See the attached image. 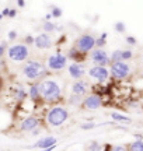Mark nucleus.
<instances>
[{
    "label": "nucleus",
    "instance_id": "8",
    "mask_svg": "<svg viewBox=\"0 0 143 151\" xmlns=\"http://www.w3.org/2000/svg\"><path fill=\"white\" fill-rule=\"evenodd\" d=\"M90 59L93 60V63H95V66L105 67L107 65H110V58L104 49H94L90 55Z\"/></svg>",
    "mask_w": 143,
    "mask_h": 151
},
{
    "label": "nucleus",
    "instance_id": "12",
    "mask_svg": "<svg viewBox=\"0 0 143 151\" xmlns=\"http://www.w3.org/2000/svg\"><path fill=\"white\" fill-rule=\"evenodd\" d=\"M56 141L58 140H56L55 137L48 136V137H44V139L38 140L35 144H32V146L30 147V148H41V150H46V148H51V147H55Z\"/></svg>",
    "mask_w": 143,
    "mask_h": 151
},
{
    "label": "nucleus",
    "instance_id": "31",
    "mask_svg": "<svg viewBox=\"0 0 143 151\" xmlns=\"http://www.w3.org/2000/svg\"><path fill=\"white\" fill-rule=\"evenodd\" d=\"M34 42H35V38L34 37H31V35L25 37V45H32Z\"/></svg>",
    "mask_w": 143,
    "mask_h": 151
},
{
    "label": "nucleus",
    "instance_id": "17",
    "mask_svg": "<svg viewBox=\"0 0 143 151\" xmlns=\"http://www.w3.org/2000/svg\"><path fill=\"white\" fill-rule=\"evenodd\" d=\"M28 95H30V98H31L32 101H37L38 98H41V95H39V90H38V84H32V86L30 87Z\"/></svg>",
    "mask_w": 143,
    "mask_h": 151
},
{
    "label": "nucleus",
    "instance_id": "18",
    "mask_svg": "<svg viewBox=\"0 0 143 151\" xmlns=\"http://www.w3.org/2000/svg\"><path fill=\"white\" fill-rule=\"evenodd\" d=\"M14 97H16V99H18V101L25 99V97H27V91L24 90V87L20 86L18 88H16V91H14Z\"/></svg>",
    "mask_w": 143,
    "mask_h": 151
},
{
    "label": "nucleus",
    "instance_id": "39",
    "mask_svg": "<svg viewBox=\"0 0 143 151\" xmlns=\"http://www.w3.org/2000/svg\"><path fill=\"white\" fill-rule=\"evenodd\" d=\"M53 148H55V147H51V148H46V150H41V151H52Z\"/></svg>",
    "mask_w": 143,
    "mask_h": 151
},
{
    "label": "nucleus",
    "instance_id": "16",
    "mask_svg": "<svg viewBox=\"0 0 143 151\" xmlns=\"http://www.w3.org/2000/svg\"><path fill=\"white\" fill-rule=\"evenodd\" d=\"M111 118L114 119L115 122H118V123H131L132 122V119L129 118V116H125V115L118 113V112H112L111 113Z\"/></svg>",
    "mask_w": 143,
    "mask_h": 151
},
{
    "label": "nucleus",
    "instance_id": "38",
    "mask_svg": "<svg viewBox=\"0 0 143 151\" xmlns=\"http://www.w3.org/2000/svg\"><path fill=\"white\" fill-rule=\"evenodd\" d=\"M32 134H34V136H37V134H39V130H34V132H32Z\"/></svg>",
    "mask_w": 143,
    "mask_h": 151
},
{
    "label": "nucleus",
    "instance_id": "15",
    "mask_svg": "<svg viewBox=\"0 0 143 151\" xmlns=\"http://www.w3.org/2000/svg\"><path fill=\"white\" fill-rule=\"evenodd\" d=\"M87 90H88V84L86 81H82V80H77L74 81V84L72 86V92L74 94V95H86L87 94Z\"/></svg>",
    "mask_w": 143,
    "mask_h": 151
},
{
    "label": "nucleus",
    "instance_id": "27",
    "mask_svg": "<svg viewBox=\"0 0 143 151\" xmlns=\"http://www.w3.org/2000/svg\"><path fill=\"white\" fill-rule=\"evenodd\" d=\"M132 58H133V52H132V50H122V62L131 60Z\"/></svg>",
    "mask_w": 143,
    "mask_h": 151
},
{
    "label": "nucleus",
    "instance_id": "30",
    "mask_svg": "<svg viewBox=\"0 0 143 151\" xmlns=\"http://www.w3.org/2000/svg\"><path fill=\"white\" fill-rule=\"evenodd\" d=\"M126 43H128V45H136V43H138V41H136V38H135V37H132V35H131V37H126Z\"/></svg>",
    "mask_w": 143,
    "mask_h": 151
},
{
    "label": "nucleus",
    "instance_id": "13",
    "mask_svg": "<svg viewBox=\"0 0 143 151\" xmlns=\"http://www.w3.org/2000/svg\"><path fill=\"white\" fill-rule=\"evenodd\" d=\"M34 45L38 49H49L52 46V39L48 34H39L38 37H35Z\"/></svg>",
    "mask_w": 143,
    "mask_h": 151
},
{
    "label": "nucleus",
    "instance_id": "14",
    "mask_svg": "<svg viewBox=\"0 0 143 151\" xmlns=\"http://www.w3.org/2000/svg\"><path fill=\"white\" fill-rule=\"evenodd\" d=\"M69 74H70L72 78H76L77 81L86 74V69H84V66L82 63H72L69 66Z\"/></svg>",
    "mask_w": 143,
    "mask_h": 151
},
{
    "label": "nucleus",
    "instance_id": "19",
    "mask_svg": "<svg viewBox=\"0 0 143 151\" xmlns=\"http://www.w3.org/2000/svg\"><path fill=\"white\" fill-rule=\"evenodd\" d=\"M110 62L111 63H118L122 62V50H114L110 56Z\"/></svg>",
    "mask_w": 143,
    "mask_h": 151
},
{
    "label": "nucleus",
    "instance_id": "2",
    "mask_svg": "<svg viewBox=\"0 0 143 151\" xmlns=\"http://www.w3.org/2000/svg\"><path fill=\"white\" fill-rule=\"evenodd\" d=\"M67 119H69V112L63 106H53L46 113V122L49 126H53V127L63 124Z\"/></svg>",
    "mask_w": 143,
    "mask_h": 151
},
{
    "label": "nucleus",
    "instance_id": "29",
    "mask_svg": "<svg viewBox=\"0 0 143 151\" xmlns=\"http://www.w3.org/2000/svg\"><path fill=\"white\" fill-rule=\"evenodd\" d=\"M110 151H128L124 146H111Z\"/></svg>",
    "mask_w": 143,
    "mask_h": 151
},
{
    "label": "nucleus",
    "instance_id": "28",
    "mask_svg": "<svg viewBox=\"0 0 143 151\" xmlns=\"http://www.w3.org/2000/svg\"><path fill=\"white\" fill-rule=\"evenodd\" d=\"M95 126H97L95 123H83L80 127H82L83 130H90V129H94Z\"/></svg>",
    "mask_w": 143,
    "mask_h": 151
},
{
    "label": "nucleus",
    "instance_id": "23",
    "mask_svg": "<svg viewBox=\"0 0 143 151\" xmlns=\"http://www.w3.org/2000/svg\"><path fill=\"white\" fill-rule=\"evenodd\" d=\"M42 28L45 29V32H53V31H56V28H59V27H56V24L52 21H45Z\"/></svg>",
    "mask_w": 143,
    "mask_h": 151
},
{
    "label": "nucleus",
    "instance_id": "7",
    "mask_svg": "<svg viewBox=\"0 0 143 151\" xmlns=\"http://www.w3.org/2000/svg\"><path fill=\"white\" fill-rule=\"evenodd\" d=\"M131 73V67L126 62H118V63H112L111 65V76L116 78V80H124Z\"/></svg>",
    "mask_w": 143,
    "mask_h": 151
},
{
    "label": "nucleus",
    "instance_id": "6",
    "mask_svg": "<svg viewBox=\"0 0 143 151\" xmlns=\"http://www.w3.org/2000/svg\"><path fill=\"white\" fill-rule=\"evenodd\" d=\"M46 65H48V69H49V70H53V71L62 70V69H65L67 65V56L61 53V50H58L55 55L49 56Z\"/></svg>",
    "mask_w": 143,
    "mask_h": 151
},
{
    "label": "nucleus",
    "instance_id": "21",
    "mask_svg": "<svg viewBox=\"0 0 143 151\" xmlns=\"http://www.w3.org/2000/svg\"><path fill=\"white\" fill-rule=\"evenodd\" d=\"M105 39H107V32H103L101 34V37L97 38L95 39V46H97V49H103L105 46Z\"/></svg>",
    "mask_w": 143,
    "mask_h": 151
},
{
    "label": "nucleus",
    "instance_id": "1",
    "mask_svg": "<svg viewBox=\"0 0 143 151\" xmlns=\"http://www.w3.org/2000/svg\"><path fill=\"white\" fill-rule=\"evenodd\" d=\"M39 95L44 98L46 102H53L61 98V87L53 80H44L38 84Z\"/></svg>",
    "mask_w": 143,
    "mask_h": 151
},
{
    "label": "nucleus",
    "instance_id": "3",
    "mask_svg": "<svg viewBox=\"0 0 143 151\" xmlns=\"http://www.w3.org/2000/svg\"><path fill=\"white\" fill-rule=\"evenodd\" d=\"M46 73L48 71L45 69V66L41 62H37V60H30L22 69V74L25 76V78H28V80H37L41 76H45Z\"/></svg>",
    "mask_w": 143,
    "mask_h": 151
},
{
    "label": "nucleus",
    "instance_id": "40",
    "mask_svg": "<svg viewBox=\"0 0 143 151\" xmlns=\"http://www.w3.org/2000/svg\"><path fill=\"white\" fill-rule=\"evenodd\" d=\"M1 87H3V80H1V77H0V90H1Z\"/></svg>",
    "mask_w": 143,
    "mask_h": 151
},
{
    "label": "nucleus",
    "instance_id": "22",
    "mask_svg": "<svg viewBox=\"0 0 143 151\" xmlns=\"http://www.w3.org/2000/svg\"><path fill=\"white\" fill-rule=\"evenodd\" d=\"M62 14H63V11H62L61 7H58V6H52L51 7V16H52V18H61Z\"/></svg>",
    "mask_w": 143,
    "mask_h": 151
},
{
    "label": "nucleus",
    "instance_id": "4",
    "mask_svg": "<svg viewBox=\"0 0 143 151\" xmlns=\"http://www.w3.org/2000/svg\"><path fill=\"white\" fill-rule=\"evenodd\" d=\"M95 46V38L90 34H84L82 37L79 38L74 43V49L80 53H87V52H91Z\"/></svg>",
    "mask_w": 143,
    "mask_h": 151
},
{
    "label": "nucleus",
    "instance_id": "36",
    "mask_svg": "<svg viewBox=\"0 0 143 151\" xmlns=\"http://www.w3.org/2000/svg\"><path fill=\"white\" fill-rule=\"evenodd\" d=\"M17 6H18V7H24V6H25V1H24V0H18V1H17Z\"/></svg>",
    "mask_w": 143,
    "mask_h": 151
},
{
    "label": "nucleus",
    "instance_id": "20",
    "mask_svg": "<svg viewBox=\"0 0 143 151\" xmlns=\"http://www.w3.org/2000/svg\"><path fill=\"white\" fill-rule=\"evenodd\" d=\"M129 151H143V140H136L129 144Z\"/></svg>",
    "mask_w": 143,
    "mask_h": 151
},
{
    "label": "nucleus",
    "instance_id": "35",
    "mask_svg": "<svg viewBox=\"0 0 143 151\" xmlns=\"http://www.w3.org/2000/svg\"><path fill=\"white\" fill-rule=\"evenodd\" d=\"M9 13H10V9H9V7H6L4 10L1 11V16H3V17H9Z\"/></svg>",
    "mask_w": 143,
    "mask_h": 151
},
{
    "label": "nucleus",
    "instance_id": "9",
    "mask_svg": "<svg viewBox=\"0 0 143 151\" xmlns=\"http://www.w3.org/2000/svg\"><path fill=\"white\" fill-rule=\"evenodd\" d=\"M88 76L94 78V80H97L98 83H103L105 81L108 77H110V71L107 67H101V66H93L90 70H88Z\"/></svg>",
    "mask_w": 143,
    "mask_h": 151
},
{
    "label": "nucleus",
    "instance_id": "5",
    "mask_svg": "<svg viewBox=\"0 0 143 151\" xmlns=\"http://www.w3.org/2000/svg\"><path fill=\"white\" fill-rule=\"evenodd\" d=\"M7 55L11 60L14 62H24V60L28 58L30 55V50H28L27 45H22V43H18V45H13L9 48L7 50Z\"/></svg>",
    "mask_w": 143,
    "mask_h": 151
},
{
    "label": "nucleus",
    "instance_id": "37",
    "mask_svg": "<svg viewBox=\"0 0 143 151\" xmlns=\"http://www.w3.org/2000/svg\"><path fill=\"white\" fill-rule=\"evenodd\" d=\"M52 20V16H51V13H48L46 16H45V21H51Z\"/></svg>",
    "mask_w": 143,
    "mask_h": 151
},
{
    "label": "nucleus",
    "instance_id": "26",
    "mask_svg": "<svg viewBox=\"0 0 143 151\" xmlns=\"http://www.w3.org/2000/svg\"><path fill=\"white\" fill-rule=\"evenodd\" d=\"M114 28H115L116 32H125V31H126V25H125L124 21H116Z\"/></svg>",
    "mask_w": 143,
    "mask_h": 151
},
{
    "label": "nucleus",
    "instance_id": "41",
    "mask_svg": "<svg viewBox=\"0 0 143 151\" xmlns=\"http://www.w3.org/2000/svg\"><path fill=\"white\" fill-rule=\"evenodd\" d=\"M1 18H3V16H1V13H0V20H1Z\"/></svg>",
    "mask_w": 143,
    "mask_h": 151
},
{
    "label": "nucleus",
    "instance_id": "34",
    "mask_svg": "<svg viewBox=\"0 0 143 151\" xmlns=\"http://www.w3.org/2000/svg\"><path fill=\"white\" fill-rule=\"evenodd\" d=\"M17 16V10L14 9H10V13H9V18H14Z\"/></svg>",
    "mask_w": 143,
    "mask_h": 151
},
{
    "label": "nucleus",
    "instance_id": "11",
    "mask_svg": "<svg viewBox=\"0 0 143 151\" xmlns=\"http://www.w3.org/2000/svg\"><path fill=\"white\" fill-rule=\"evenodd\" d=\"M39 124V119L35 118V116H28L21 122L20 124V130L21 132H31V130H35Z\"/></svg>",
    "mask_w": 143,
    "mask_h": 151
},
{
    "label": "nucleus",
    "instance_id": "33",
    "mask_svg": "<svg viewBox=\"0 0 143 151\" xmlns=\"http://www.w3.org/2000/svg\"><path fill=\"white\" fill-rule=\"evenodd\" d=\"M16 38H17V32H16V31H10V32H9V39H10V41H14Z\"/></svg>",
    "mask_w": 143,
    "mask_h": 151
},
{
    "label": "nucleus",
    "instance_id": "25",
    "mask_svg": "<svg viewBox=\"0 0 143 151\" xmlns=\"http://www.w3.org/2000/svg\"><path fill=\"white\" fill-rule=\"evenodd\" d=\"M69 104H72V105H80V104H83V99L80 95H74V94H72L70 98H69Z\"/></svg>",
    "mask_w": 143,
    "mask_h": 151
},
{
    "label": "nucleus",
    "instance_id": "24",
    "mask_svg": "<svg viewBox=\"0 0 143 151\" xmlns=\"http://www.w3.org/2000/svg\"><path fill=\"white\" fill-rule=\"evenodd\" d=\"M87 150L88 151H103V146L100 144L98 141H90V144L87 146Z\"/></svg>",
    "mask_w": 143,
    "mask_h": 151
},
{
    "label": "nucleus",
    "instance_id": "32",
    "mask_svg": "<svg viewBox=\"0 0 143 151\" xmlns=\"http://www.w3.org/2000/svg\"><path fill=\"white\" fill-rule=\"evenodd\" d=\"M4 53H6V43H0V58H3Z\"/></svg>",
    "mask_w": 143,
    "mask_h": 151
},
{
    "label": "nucleus",
    "instance_id": "10",
    "mask_svg": "<svg viewBox=\"0 0 143 151\" xmlns=\"http://www.w3.org/2000/svg\"><path fill=\"white\" fill-rule=\"evenodd\" d=\"M82 106L84 109H90V111H95V109H98L101 106V97L100 95H88L83 99V104Z\"/></svg>",
    "mask_w": 143,
    "mask_h": 151
}]
</instances>
